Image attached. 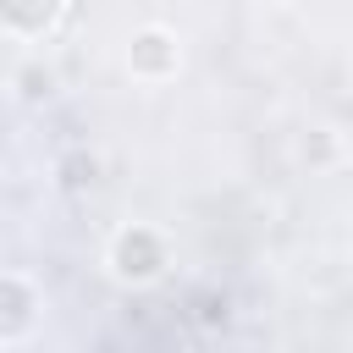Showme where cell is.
<instances>
[{
    "mask_svg": "<svg viewBox=\"0 0 353 353\" xmlns=\"http://www.w3.org/2000/svg\"><path fill=\"white\" fill-rule=\"evenodd\" d=\"M165 265H171L165 237L149 232V226H127V232L110 243V270H116L121 281H154Z\"/></svg>",
    "mask_w": 353,
    "mask_h": 353,
    "instance_id": "1",
    "label": "cell"
},
{
    "mask_svg": "<svg viewBox=\"0 0 353 353\" xmlns=\"http://www.w3.org/2000/svg\"><path fill=\"white\" fill-rule=\"evenodd\" d=\"M176 39L165 33V28H143V33H132V50H127V66H132V77H171L176 72Z\"/></svg>",
    "mask_w": 353,
    "mask_h": 353,
    "instance_id": "2",
    "label": "cell"
},
{
    "mask_svg": "<svg viewBox=\"0 0 353 353\" xmlns=\"http://www.w3.org/2000/svg\"><path fill=\"white\" fill-rule=\"evenodd\" d=\"M33 309H39L33 287H28V281H17V276H0V342L22 336V331L33 325Z\"/></svg>",
    "mask_w": 353,
    "mask_h": 353,
    "instance_id": "3",
    "label": "cell"
},
{
    "mask_svg": "<svg viewBox=\"0 0 353 353\" xmlns=\"http://www.w3.org/2000/svg\"><path fill=\"white\" fill-rule=\"evenodd\" d=\"M17 88H22V99H50V94H55V72L39 66V61H28V66L17 72Z\"/></svg>",
    "mask_w": 353,
    "mask_h": 353,
    "instance_id": "4",
    "label": "cell"
},
{
    "mask_svg": "<svg viewBox=\"0 0 353 353\" xmlns=\"http://www.w3.org/2000/svg\"><path fill=\"white\" fill-rule=\"evenodd\" d=\"M61 171H66V176H61L66 188H83V182L94 188V182H99V165H94V160H83V154H72V160H66Z\"/></svg>",
    "mask_w": 353,
    "mask_h": 353,
    "instance_id": "5",
    "label": "cell"
}]
</instances>
